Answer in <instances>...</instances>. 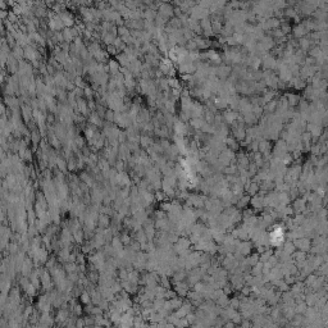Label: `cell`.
Returning a JSON list of instances; mask_svg holds the SVG:
<instances>
[{
  "label": "cell",
  "mask_w": 328,
  "mask_h": 328,
  "mask_svg": "<svg viewBox=\"0 0 328 328\" xmlns=\"http://www.w3.org/2000/svg\"><path fill=\"white\" fill-rule=\"evenodd\" d=\"M85 95L87 96V98H93V91H91L90 87H85Z\"/></svg>",
  "instance_id": "cell-14"
},
{
  "label": "cell",
  "mask_w": 328,
  "mask_h": 328,
  "mask_svg": "<svg viewBox=\"0 0 328 328\" xmlns=\"http://www.w3.org/2000/svg\"><path fill=\"white\" fill-rule=\"evenodd\" d=\"M56 164H58V167L60 168V169H64L65 168V160H63V159H60V158H56Z\"/></svg>",
  "instance_id": "cell-13"
},
{
  "label": "cell",
  "mask_w": 328,
  "mask_h": 328,
  "mask_svg": "<svg viewBox=\"0 0 328 328\" xmlns=\"http://www.w3.org/2000/svg\"><path fill=\"white\" fill-rule=\"evenodd\" d=\"M12 55L16 58V59H19L21 56L25 55V49H23L22 46H19V45H16L13 47V51H12Z\"/></svg>",
  "instance_id": "cell-4"
},
{
  "label": "cell",
  "mask_w": 328,
  "mask_h": 328,
  "mask_svg": "<svg viewBox=\"0 0 328 328\" xmlns=\"http://www.w3.org/2000/svg\"><path fill=\"white\" fill-rule=\"evenodd\" d=\"M63 36H64V40L69 42V41H72V38H73V31H72L71 28H65L63 31Z\"/></svg>",
  "instance_id": "cell-8"
},
{
  "label": "cell",
  "mask_w": 328,
  "mask_h": 328,
  "mask_svg": "<svg viewBox=\"0 0 328 328\" xmlns=\"http://www.w3.org/2000/svg\"><path fill=\"white\" fill-rule=\"evenodd\" d=\"M118 33H119V36L120 37H127V36H131V32L128 31V28L127 27H118Z\"/></svg>",
  "instance_id": "cell-9"
},
{
  "label": "cell",
  "mask_w": 328,
  "mask_h": 328,
  "mask_svg": "<svg viewBox=\"0 0 328 328\" xmlns=\"http://www.w3.org/2000/svg\"><path fill=\"white\" fill-rule=\"evenodd\" d=\"M59 17H60V19H62V22H63L64 26H71L72 23H73V21H72L73 18H72V16H71V14H68V13H62Z\"/></svg>",
  "instance_id": "cell-5"
},
{
  "label": "cell",
  "mask_w": 328,
  "mask_h": 328,
  "mask_svg": "<svg viewBox=\"0 0 328 328\" xmlns=\"http://www.w3.org/2000/svg\"><path fill=\"white\" fill-rule=\"evenodd\" d=\"M25 56L27 58V59H30L32 63H33V62H36L37 60V51H36V49L33 46H31V45L26 46L25 47Z\"/></svg>",
  "instance_id": "cell-1"
},
{
  "label": "cell",
  "mask_w": 328,
  "mask_h": 328,
  "mask_svg": "<svg viewBox=\"0 0 328 328\" xmlns=\"http://www.w3.org/2000/svg\"><path fill=\"white\" fill-rule=\"evenodd\" d=\"M109 71L112 72L113 76L115 77V76H118V74H119L120 67H119V64H118L115 60H110V62H109Z\"/></svg>",
  "instance_id": "cell-3"
},
{
  "label": "cell",
  "mask_w": 328,
  "mask_h": 328,
  "mask_svg": "<svg viewBox=\"0 0 328 328\" xmlns=\"http://www.w3.org/2000/svg\"><path fill=\"white\" fill-rule=\"evenodd\" d=\"M31 136H32V141H33V144H35V145H36V144H37L38 141H40V136H41V135H38V132H36V131H35V132H32V133H31Z\"/></svg>",
  "instance_id": "cell-12"
},
{
  "label": "cell",
  "mask_w": 328,
  "mask_h": 328,
  "mask_svg": "<svg viewBox=\"0 0 328 328\" xmlns=\"http://www.w3.org/2000/svg\"><path fill=\"white\" fill-rule=\"evenodd\" d=\"M90 122L94 123L95 126H101V119H100V115L96 114V113H93L90 115Z\"/></svg>",
  "instance_id": "cell-6"
},
{
  "label": "cell",
  "mask_w": 328,
  "mask_h": 328,
  "mask_svg": "<svg viewBox=\"0 0 328 328\" xmlns=\"http://www.w3.org/2000/svg\"><path fill=\"white\" fill-rule=\"evenodd\" d=\"M140 141H141V145H142L144 147H147L149 145H150V144H153L151 138H149L147 136H142L141 138H140Z\"/></svg>",
  "instance_id": "cell-10"
},
{
  "label": "cell",
  "mask_w": 328,
  "mask_h": 328,
  "mask_svg": "<svg viewBox=\"0 0 328 328\" xmlns=\"http://www.w3.org/2000/svg\"><path fill=\"white\" fill-rule=\"evenodd\" d=\"M105 118H107L109 122H113V120L115 119V114L113 113V110H107V113H105Z\"/></svg>",
  "instance_id": "cell-11"
},
{
  "label": "cell",
  "mask_w": 328,
  "mask_h": 328,
  "mask_svg": "<svg viewBox=\"0 0 328 328\" xmlns=\"http://www.w3.org/2000/svg\"><path fill=\"white\" fill-rule=\"evenodd\" d=\"M77 107H78V110H80L82 114H87V112H89V105L86 104L85 100H82L81 98L77 99Z\"/></svg>",
  "instance_id": "cell-2"
},
{
  "label": "cell",
  "mask_w": 328,
  "mask_h": 328,
  "mask_svg": "<svg viewBox=\"0 0 328 328\" xmlns=\"http://www.w3.org/2000/svg\"><path fill=\"white\" fill-rule=\"evenodd\" d=\"M172 11H173V9H172L169 5H168V4H166V5H162V7H160V14H163V16H166V17H167V16H171V14H172Z\"/></svg>",
  "instance_id": "cell-7"
}]
</instances>
